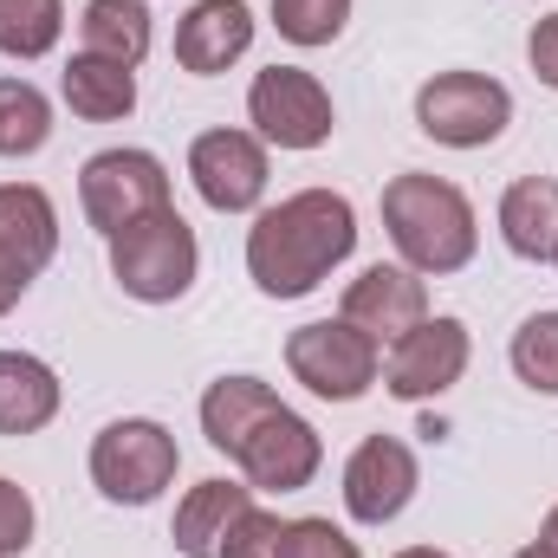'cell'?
Wrapping results in <instances>:
<instances>
[{"mask_svg":"<svg viewBox=\"0 0 558 558\" xmlns=\"http://www.w3.org/2000/svg\"><path fill=\"white\" fill-rule=\"evenodd\" d=\"M357 254V208L338 189H299L247 228V274L267 299H305Z\"/></svg>","mask_w":558,"mask_h":558,"instance_id":"6da1fadb","label":"cell"},{"mask_svg":"<svg viewBox=\"0 0 558 558\" xmlns=\"http://www.w3.org/2000/svg\"><path fill=\"white\" fill-rule=\"evenodd\" d=\"M384 228H390V247L403 254V267L410 274H461L468 260H474V247H481V221H474V202L454 189V182H441V175H397L390 189H384Z\"/></svg>","mask_w":558,"mask_h":558,"instance_id":"7a4b0ae2","label":"cell"},{"mask_svg":"<svg viewBox=\"0 0 558 558\" xmlns=\"http://www.w3.org/2000/svg\"><path fill=\"white\" fill-rule=\"evenodd\" d=\"M195 274H202V247H195V228L175 215V202L111 234V279L143 305H175L195 286Z\"/></svg>","mask_w":558,"mask_h":558,"instance_id":"3957f363","label":"cell"},{"mask_svg":"<svg viewBox=\"0 0 558 558\" xmlns=\"http://www.w3.org/2000/svg\"><path fill=\"white\" fill-rule=\"evenodd\" d=\"M182 468V448L162 422L149 416H124L105 422L98 441H92V487L111 500V507H149Z\"/></svg>","mask_w":558,"mask_h":558,"instance_id":"277c9868","label":"cell"},{"mask_svg":"<svg viewBox=\"0 0 558 558\" xmlns=\"http://www.w3.org/2000/svg\"><path fill=\"white\" fill-rule=\"evenodd\" d=\"M286 371L292 384H305L325 403H357L384 377V344L364 338L351 318H318L286 338Z\"/></svg>","mask_w":558,"mask_h":558,"instance_id":"5b68a950","label":"cell"},{"mask_svg":"<svg viewBox=\"0 0 558 558\" xmlns=\"http://www.w3.org/2000/svg\"><path fill=\"white\" fill-rule=\"evenodd\" d=\"M513 124V92L487 72H435L416 92V131L441 149H487Z\"/></svg>","mask_w":558,"mask_h":558,"instance_id":"8992f818","label":"cell"},{"mask_svg":"<svg viewBox=\"0 0 558 558\" xmlns=\"http://www.w3.org/2000/svg\"><path fill=\"white\" fill-rule=\"evenodd\" d=\"M78 208H85V221L111 241V234H124L131 221L169 208V169H162L149 149H98V156L78 169Z\"/></svg>","mask_w":558,"mask_h":558,"instance_id":"52a82bcc","label":"cell"},{"mask_svg":"<svg viewBox=\"0 0 558 558\" xmlns=\"http://www.w3.org/2000/svg\"><path fill=\"white\" fill-rule=\"evenodd\" d=\"M247 118H254L260 143H274V149H318V143H331V124H338L331 92H325L312 72H299V65H267V72H254V85H247Z\"/></svg>","mask_w":558,"mask_h":558,"instance_id":"ba28073f","label":"cell"},{"mask_svg":"<svg viewBox=\"0 0 558 558\" xmlns=\"http://www.w3.org/2000/svg\"><path fill=\"white\" fill-rule=\"evenodd\" d=\"M59 254V208L39 182H0V318Z\"/></svg>","mask_w":558,"mask_h":558,"instance_id":"9c48e42d","label":"cell"},{"mask_svg":"<svg viewBox=\"0 0 558 558\" xmlns=\"http://www.w3.org/2000/svg\"><path fill=\"white\" fill-rule=\"evenodd\" d=\"M468 357H474V338L461 318H422L416 331H403L384 357V384L397 403H428V397H448L461 377H468Z\"/></svg>","mask_w":558,"mask_h":558,"instance_id":"30bf717a","label":"cell"},{"mask_svg":"<svg viewBox=\"0 0 558 558\" xmlns=\"http://www.w3.org/2000/svg\"><path fill=\"white\" fill-rule=\"evenodd\" d=\"M189 182L215 215H247L267 195V143L254 131H202L189 143Z\"/></svg>","mask_w":558,"mask_h":558,"instance_id":"8fae6325","label":"cell"},{"mask_svg":"<svg viewBox=\"0 0 558 558\" xmlns=\"http://www.w3.org/2000/svg\"><path fill=\"white\" fill-rule=\"evenodd\" d=\"M416 487H422L416 454L397 435H364L344 461V513L357 526H390L416 500Z\"/></svg>","mask_w":558,"mask_h":558,"instance_id":"7c38bea8","label":"cell"},{"mask_svg":"<svg viewBox=\"0 0 558 558\" xmlns=\"http://www.w3.org/2000/svg\"><path fill=\"white\" fill-rule=\"evenodd\" d=\"M234 468H241L247 487H260V494H299V487L318 481V468H325V441H318V428L299 416V410L279 403L274 416L241 441Z\"/></svg>","mask_w":558,"mask_h":558,"instance_id":"4fadbf2b","label":"cell"},{"mask_svg":"<svg viewBox=\"0 0 558 558\" xmlns=\"http://www.w3.org/2000/svg\"><path fill=\"white\" fill-rule=\"evenodd\" d=\"M338 318H351L364 338H377L384 351L403 338V331H416L422 318H428V292H422V274L410 267H364V274L344 286V305H338Z\"/></svg>","mask_w":558,"mask_h":558,"instance_id":"5bb4252c","label":"cell"},{"mask_svg":"<svg viewBox=\"0 0 558 558\" xmlns=\"http://www.w3.org/2000/svg\"><path fill=\"white\" fill-rule=\"evenodd\" d=\"M254 46V13L247 0H195L175 26V65L195 72V78H215L228 72L234 59H247Z\"/></svg>","mask_w":558,"mask_h":558,"instance_id":"9a60e30c","label":"cell"},{"mask_svg":"<svg viewBox=\"0 0 558 558\" xmlns=\"http://www.w3.org/2000/svg\"><path fill=\"white\" fill-rule=\"evenodd\" d=\"M247 507H254V487H241V481H195L182 494V507H175V526H169L175 553L182 558H221L228 533L241 526Z\"/></svg>","mask_w":558,"mask_h":558,"instance_id":"2e32d148","label":"cell"},{"mask_svg":"<svg viewBox=\"0 0 558 558\" xmlns=\"http://www.w3.org/2000/svg\"><path fill=\"white\" fill-rule=\"evenodd\" d=\"M59 98L85 124H118L137 111V72L118 59H98V52H72V65L59 72Z\"/></svg>","mask_w":558,"mask_h":558,"instance_id":"e0dca14e","label":"cell"},{"mask_svg":"<svg viewBox=\"0 0 558 558\" xmlns=\"http://www.w3.org/2000/svg\"><path fill=\"white\" fill-rule=\"evenodd\" d=\"M500 241H507L520 260H533V267L558 260V182L520 175V182L500 195Z\"/></svg>","mask_w":558,"mask_h":558,"instance_id":"ac0fdd59","label":"cell"},{"mask_svg":"<svg viewBox=\"0 0 558 558\" xmlns=\"http://www.w3.org/2000/svg\"><path fill=\"white\" fill-rule=\"evenodd\" d=\"M274 410H279L274 384H260V377H215L208 397H202V435H208V448H221L234 461L241 441L274 416Z\"/></svg>","mask_w":558,"mask_h":558,"instance_id":"d6986e66","label":"cell"},{"mask_svg":"<svg viewBox=\"0 0 558 558\" xmlns=\"http://www.w3.org/2000/svg\"><path fill=\"white\" fill-rule=\"evenodd\" d=\"M59 416V377L33 351H0V435H39Z\"/></svg>","mask_w":558,"mask_h":558,"instance_id":"ffe728a7","label":"cell"},{"mask_svg":"<svg viewBox=\"0 0 558 558\" xmlns=\"http://www.w3.org/2000/svg\"><path fill=\"white\" fill-rule=\"evenodd\" d=\"M78 52H98V59H118L137 72L149 59V7L143 0H85V20H78Z\"/></svg>","mask_w":558,"mask_h":558,"instance_id":"44dd1931","label":"cell"},{"mask_svg":"<svg viewBox=\"0 0 558 558\" xmlns=\"http://www.w3.org/2000/svg\"><path fill=\"white\" fill-rule=\"evenodd\" d=\"M65 33V0H0V59H46Z\"/></svg>","mask_w":558,"mask_h":558,"instance_id":"7402d4cb","label":"cell"},{"mask_svg":"<svg viewBox=\"0 0 558 558\" xmlns=\"http://www.w3.org/2000/svg\"><path fill=\"white\" fill-rule=\"evenodd\" d=\"M52 137V105L33 78H0V156H39Z\"/></svg>","mask_w":558,"mask_h":558,"instance_id":"603a6c76","label":"cell"},{"mask_svg":"<svg viewBox=\"0 0 558 558\" xmlns=\"http://www.w3.org/2000/svg\"><path fill=\"white\" fill-rule=\"evenodd\" d=\"M507 357H513V377H520L526 390L558 397V312H533V318L513 331Z\"/></svg>","mask_w":558,"mask_h":558,"instance_id":"cb8c5ba5","label":"cell"},{"mask_svg":"<svg viewBox=\"0 0 558 558\" xmlns=\"http://www.w3.org/2000/svg\"><path fill=\"white\" fill-rule=\"evenodd\" d=\"M344 20H351V0H274V26L279 39H292V46H331L338 33H344Z\"/></svg>","mask_w":558,"mask_h":558,"instance_id":"d4e9b609","label":"cell"},{"mask_svg":"<svg viewBox=\"0 0 558 558\" xmlns=\"http://www.w3.org/2000/svg\"><path fill=\"white\" fill-rule=\"evenodd\" d=\"M279 558H364V553H357V539L344 526L312 513V520H286V553Z\"/></svg>","mask_w":558,"mask_h":558,"instance_id":"484cf974","label":"cell"},{"mask_svg":"<svg viewBox=\"0 0 558 558\" xmlns=\"http://www.w3.org/2000/svg\"><path fill=\"white\" fill-rule=\"evenodd\" d=\"M279 553H286V520L267 513V507H247L241 526H234L228 546H221V558H279Z\"/></svg>","mask_w":558,"mask_h":558,"instance_id":"4316f807","label":"cell"},{"mask_svg":"<svg viewBox=\"0 0 558 558\" xmlns=\"http://www.w3.org/2000/svg\"><path fill=\"white\" fill-rule=\"evenodd\" d=\"M33 526H39V513H33V500H26V487H13L7 474H0V558H20L33 546Z\"/></svg>","mask_w":558,"mask_h":558,"instance_id":"83f0119b","label":"cell"},{"mask_svg":"<svg viewBox=\"0 0 558 558\" xmlns=\"http://www.w3.org/2000/svg\"><path fill=\"white\" fill-rule=\"evenodd\" d=\"M526 59H533V78L558 92V13H546V20L533 26V39H526Z\"/></svg>","mask_w":558,"mask_h":558,"instance_id":"f1b7e54d","label":"cell"},{"mask_svg":"<svg viewBox=\"0 0 558 558\" xmlns=\"http://www.w3.org/2000/svg\"><path fill=\"white\" fill-rule=\"evenodd\" d=\"M539 546H553V553H558V507L546 513V526H539Z\"/></svg>","mask_w":558,"mask_h":558,"instance_id":"f546056e","label":"cell"},{"mask_svg":"<svg viewBox=\"0 0 558 558\" xmlns=\"http://www.w3.org/2000/svg\"><path fill=\"white\" fill-rule=\"evenodd\" d=\"M513 558H558V553H553V546H539V539H533V546H520Z\"/></svg>","mask_w":558,"mask_h":558,"instance_id":"4dcf8cb0","label":"cell"},{"mask_svg":"<svg viewBox=\"0 0 558 558\" xmlns=\"http://www.w3.org/2000/svg\"><path fill=\"white\" fill-rule=\"evenodd\" d=\"M397 558H448V553H435V546H410V553H397Z\"/></svg>","mask_w":558,"mask_h":558,"instance_id":"1f68e13d","label":"cell"},{"mask_svg":"<svg viewBox=\"0 0 558 558\" xmlns=\"http://www.w3.org/2000/svg\"><path fill=\"white\" fill-rule=\"evenodd\" d=\"M553 267H558V260H553Z\"/></svg>","mask_w":558,"mask_h":558,"instance_id":"d6a6232c","label":"cell"}]
</instances>
